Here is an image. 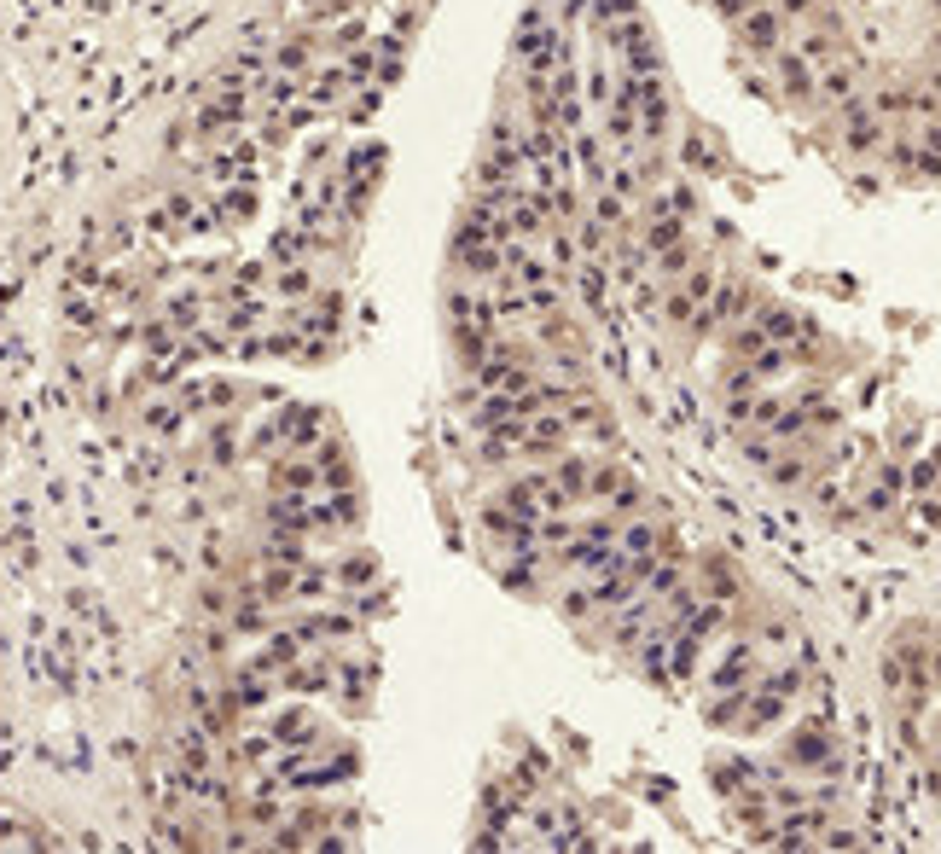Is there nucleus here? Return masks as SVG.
I'll use <instances>...</instances> for the list:
<instances>
[{
	"instance_id": "1",
	"label": "nucleus",
	"mask_w": 941,
	"mask_h": 854,
	"mask_svg": "<svg viewBox=\"0 0 941 854\" xmlns=\"http://www.w3.org/2000/svg\"><path fill=\"white\" fill-rule=\"evenodd\" d=\"M733 23H738V35H744L750 53H773L778 47V6H750L744 18H733Z\"/></svg>"
},
{
	"instance_id": "2",
	"label": "nucleus",
	"mask_w": 941,
	"mask_h": 854,
	"mask_svg": "<svg viewBox=\"0 0 941 854\" xmlns=\"http://www.w3.org/2000/svg\"><path fill=\"white\" fill-rule=\"evenodd\" d=\"M778 82H785V93L790 99H808L820 82H813V70H808V58H778Z\"/></svg>"
},
{
	"instance_id": "3",
	"label": "nucleus",
	"mask_w": 941,
	"mask_h": 854,
	"mask_svg": "<svg viewBox=\"0 0 941 854\" xmlns=\"http://www.w3.org/2000/svg\"><path fill=\"white\" fill-rule=\"evenodd\" d=\"M761 338L767 343H796L802 338V320L785 314V308H767V314H761Z\"/></svg>"
},
{
	"instance_id": "4",
	"label": "nucleus",
	"mask_w": 941,
	"mask_h": 854,
	"mask_svg": "<svg viewBox=\"0 0 941 854\" xmlns=\"http://www.w3.org/2000/svg\"><path fill=\"white\" fill-rule=\"evenodd\" d=\"M274 738H279V744H308V738H314V721H308L303 709H285L279 721H274Z\"/></svg>"
},
{
	"instance_id": "5",
	"label": "nucleus",
	"mask_w": 941,
	"mask_h": 854,
	"mask_svg": "<svg viewBox=\"0 0 941 854\" xmlns=\"http://www.w3.org/2000/svg\"><path fill=\"white\" fill-rule=\"evenodd\" d=\"M651 547H657V529H651V524H634V529L622 535V552H628V559H651Z\"/></svg>"
},
{
	"instance_id": "6",
	"label": "nucleus",
	"mask_w": 941,
	"mask_h": 854,
	"mask_svg": "<svg viewBox=\"0 0 941 854\" xmlns=\"http://www.w3.org/2000/svg\"><path fill=\"white\" fill-rule=\"evenodd\" d=\"M646 616H651L646 604H622V616H616V628H611V634H616V639H622V646H628V639H634L639 628H646Z\"/></svg>"
},
{
	"instance_id": "7",
	"label": "nucleus",
	"mask_w": 941,
	"mask_h": 854,
	"mask_svg": "<svg viewBox=\"0 0 941 854\" xmlns=\"http://www.w3.org/2000/svg\"><path fill=\"white\" fill-rule=\"evenodd\" d=\"M820 93H825V99H854V76H849L843 65H831V70L820 76Z\"/></svg>"
},
{
	"instance_id": "8",
	"label": "nucleus",
	"mask_w": 941,
	"mask_h": 854,
	"mask_svg": "<svg viewBox=\"0 0 941 854\" xmlns=\"http://www.w3.org/2000/svg\"><path fill=\"white\" fill-rule=\"evenodd\" d=\"M576 285H581V296H587V303L604 314V303H611V296H604V268H581V279H576Z\"/></svg>"
},
{
	"instance_id": "9",
	"label": "nucleus",
	"mask_w": 941,
	"mask_h": 854,
	"mask_svg": "<svg viewBox=\"0 0 941 854\" xmlns=\"http://www.w3.org/2000/svg\"><path fill=\"white\" fill-rule=\"evenodd\" d=\"M744 674H750V651H733V657L715 668V686H738Z\"/></svg>"
},
{
	"instance_id": "10",
	"label": "nucleus",
	"mask_w": 941,
	"mask_h": 854,
	"mask_svg": "<svg viewBox=\"0 0 941 854\" xmlns=\"http://www.w3.org/2000/svg\"><path fill=\"white\" fill-rule=\"evenodd\" d=\"M790 762H825V738H820V733L790 738Z\"/></svg>"
},
{
	"instance_id": "11",
	"label": "nucleus",
	"mask_w": 941,
	"mask_h": 854,
	"mask_svg": "<svg viewBox=\"0 0 941 854\" xmlns=\"http://www.w3.org/2000/svg\"><path fill=\"white\" fill-rule=\"evenodd\" d=\"M233 628H239V634H262V628H268L262 604H244V611H233Z\"/></svg>"
},
{
	"instance_id": "12",
	"label": "nucleus",
	"mask_w": 941,
	"mask_h": 854,
	"mask_svg": "<svg viewBox=\"0 0 941 854\" xmlns=\"http://www.w3.org/2000/svg\"><path fill=\"white\" fill-rule=\"evenodd\" d=\"M343 581H349V587L373 581V559H349V564H343Z\"/></svg>"
},
{
	"instance_id": "13",
	"label": "nucleus",
	"mask_w": 941,
	"mask_h": 854,
	"mask_svg": "<svg viewBox=\"0 0 941 854\" xmlns=\"http://www.w3.org/2000/svg\"><path fill=\"white\" fill-rule=\"evenodd\" d=\"M813 0H778V18H808Z\"/></svg>"
},
{
	"instance_id": "14",
	"label": "nucleus",
	"mask_w": 941,
	"mask_h": 854,
	"mask_svg": "<svg viewBox=\"0 0 941 854\" xmlns=\"http://www.w3.org/2000/svg\"><path fill=\"white\" fill-rule=\"evenodd\" d=\"M175 425H180L175 407H157V413H152V430H175Z\"/></svg>"
},
{
	"instance_id": "15",
	"label": "nucleus",
	"mask_w": 941,
	"mask_h": 854,
	"mask_svg": "<svg viewBox=\"0 0 941 854\" xmlns=\"http://www.w3.org/2000/svg\"><path fill=\"white\" fill-rule=\"evenodd\" d=\"M936 53H941V35H936Z\"/></svg>"
}]
</instances>
